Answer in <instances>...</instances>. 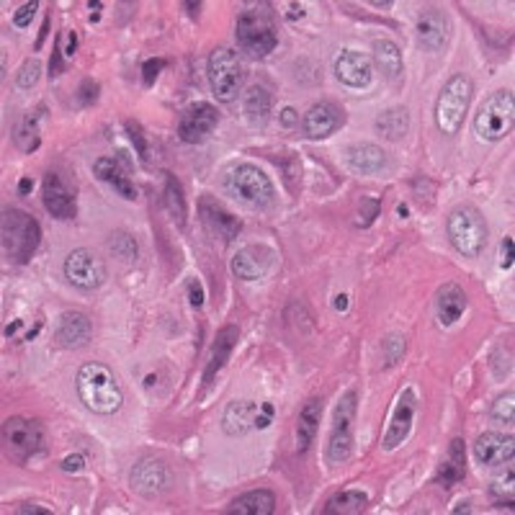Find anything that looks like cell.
Segmentation results:
<instances>
[{
  "label": "cell",
  "mask_w": 515,
  "mask_h": 515,
  "mask_svg": "<svg viewBox=\"0 0 515 515\" xmlns=\"http://www.w3.org/2000/svg\"><path fill=\"white\" fill-rule=\"evenodd\" d=\"M166 206L167 212L173 215V219L178 222V227L186 224V215H188V206H186V196H183L181 183L176 176L166 173Z\"/></svg>",
  "instance_id": "cell-35"
},
{
  "label": "cell",
  "mask_w": 515,
  "mask_h": 515,
  "mask_svg": "<svg viewBox=\"0 0 515 515\" xmlns=\"http://www.w3.org/2000/svg\"><path fill=\"white\" fill-rule=\"evenodd\" d=\"M513 410H515V395L513 392H505L502 397H498L490 407V417L492 423H500V425H510L513 423Z\"/></svg>",
  "instance_id": "cell-37"
},
{
  "label": "cell",
  "mask_w": 515,
  "mask_h": 515,
  "mask_svg": "<svg viewBox=\"0 0 515 515\" xmlns=\"http://www.w3.org/2000/svg\"><path fill=\"white\" fill-rule=\"evenodd\" d=\"M62 60H65V52H62V36H57V42H54V52H52L50 75H60V72H62Z\"/></svg>",
  "instance_id": "cell-45"
},
{
  "label": "cell",
  "mask_w": 515,
  "mask_h": 515,
  "mask_svg": "<svg viewBox=\"0 0 515 515\" xmlns=\"http://www.w3.org/2000/svg\"><path fill=\"white\" fill-rule=\"evenodd\" d=\"M466 300L464 289L459 283H443L435 294V317H438V325L441 328H451L453 322H459L462 315L466 312Z\"/></svg>",
  "instance_id": "cell-24"
},
{
  "label": "cell",
  "mask_w": 515,
  "mask_h": 515,
  "mask_svg": "<svg viewBox=\"0 0 515 515\" xmlns=\"http://www.w3.org/2000/svg\"><path fill=\"white\" fill-rule=\"evenodd\" d=\"M515 121V96L513 91H495L487 96L474 117V132L482 142H500L505 139Z\"/></svg>",
  "instance_id": "cell-6"
},
{
  "label": "cell",
  "mask_w": 515,
  "mask_h": 515,
  "mask_svg": "<svg viewBox=\"0 0 515 515\" xmlns=\"http://www.w3.org/2000/svg\"><path fill=\"white\" fill-rule=\"evenodd\" d=\"M281 124L283 127H294V124H297V111H294V109H283Z\"/></svg>",
  "instance_id": "cell-52"
},
{
  "label": "cell",
  "mask_w": 515,
  "mask_h": 515,
  "mask_svg": "<svg viewBox=\"0 0 515 515\" xmlns=\"http://www.w3.org/2000/svg\"><path fill=\"white\" fill-rule=\"evenodd\" d=\"M417 413V395L413 386L402 389V395L397 397V405L392 410V420L386 425V433L382 438V449L384 451H395L399 449L407 435H410V428H413V420H415Z\"/></svg>",
  "instance_id": "cell-14"
},
{
  "label": "cell",
  "mask_w": 515,
  "mask_h": 515,
  "mask_svg": "<svg viewBox=\"0 0 515 515\" xmlns=\"http://www.w3.org/2000/svg\"><path fill=\"white\" fill-rule=\"evenodd\" d=\"M33 188V181H29V178H24V181L18 183V194H29Z\"/></svg>",
  "instance_id": "cell-53"
},
{
  "label": "cell",
  "mask_w": 515,
  "mask_h": 515,
  "mask_svg": "<svg viewBox=\"0 0 515 515\" xmlns=\"http://www.w3.org/2000/svg\"><path fill=\"white\" fill-rule=\"evenodd\" d=\"M81 93H83V103H91V100H96V96H99V85L93 83V81H85Z\"/></svg>",
  "instance_id": "cell-50"
},
{
  "label": "cell",
  "mask_w": 515,
  "mask_h": 515,
  "mask_svg": "<svg viewBox=\"0 0 515 515\" xmlns=\"http://www.w3.org/2000/svg\"><path fill=\"white\" fill-rule=\"evenodd\" d=\"M374 60H377V65L382 67L386 78H397L402 72V52L389 39H377L374 42Z\"/></svg>",
  "instance_id": "cell-34"
},
{
  "label": "cell",
  "mask_w": 515,
  "mask_h": 515,
  "mask_svg": "<svg viewBox=\"0 0 515 515\" xmlns=\"http://www.w3.org/2000/svg\"><path fill=\"white\" fill-rule=\"evenodd\" d=\"M335 75L348 88H366L374 78V62H371V57H366L361 52L346 50L340 52V57L335 60Z\"/></svg>",
  "instance_id": "cell-19"
},
{
  "label": "cell",
  "mask_w": 515,
  "mask_h": 515,
  "mask_svg": "<svg viewBox=\"0 0 515 515\" xmlns=\"http://www.w3.org/2000/svg\"><path fill=\"white\" fill-rule=\"evenodd\" d=\"M127 129H129V137H132V142L137 145V152H139V157L148 163V142H145V137H142V129H139V124H134V121H127Z\"/></svg>",
  "instance_id": "cell-44"
},
{
  "label": "cell",
  "mask_w": 515,
  "mask_h": 515,
  "mask_svg": "<svg viewBox=\"0 0 515 515\" xmlns=\"http://www.w3.org/2000/svg\"><path fill=\"white\" fill-rule=\"evenodd\" d=\"M243 109H245V117L253 124H266L268 119H271V109H273L271 93H268L263 85H253L248 93H245Z\"/></svg>",
  "instance_id": "cell-31"
},
{
  "label": "cell",
  "mask_w": 515,
  "mask_h": 515,
  "mask_svg": "<svg viewBox=\"0 0 515 515\" xmlns=\"http://www.w3.org/2000/svg\"><path fill=\"white\" fill-rule=\"evenodd\" d=\"M276 510V495L271 490H253L233 500L227 508L230 515H271Z\"/></svg>",
  "instance_id": "cell-29"
},
{
  "label": "cell",
  "mask_w": 515,
  "mask_h": 515,
  "mask_svg": "<svg viewBox=\"0 0 515 515\" xmlns=\"http://www.w3.org/2000/svg\"><path fill=\"white\" fill-rule=\"evenodd\" d=\"M109 248L114 250V255L121 261H134L137 258V240L127 233H114L109 240Z\"/></svg>",
  "instance_id": "cell-39"
},
{
  "label": "cell",
  "mask_w": 515,
  "mask_h": 515,
  "mask_svg": "<svg viewBox=\"0 0 515 515\" xmlns=\"http://www.w3.org/2000/svg\"><path fill=\"white\" fill-rule=\"evenodd\" d=\"M356 407H358V395L350 389L338 402L333 415V428H330V443H328V462L330 464H343L350 459L353 451V423H356Z\"/></svg>",
  "instance_id": "cell-10"
},
{
  "label": "cell",
  "mask_w": 515,
  "mask_h": 515,
  "mask_svg": "<svg viewBox=\"0 0 515 515\" xmlns=\"http://www.w3.org/2000/svg\"><path fill=\"white\" fill-rule=\"evenodd\" d=\"M199 215L201 222L209 227V233L222 237L224 243L234 240V237L240 234V230H243L240 219H237L224 204H219V201L212 199V196H204V199L199 201Z\"/></svg>",
  "instance_id": "cell-17"
},
{
  "label": "cell",
  "mask_w": 515,
  "mask_h": 515,
  "mask_svg": "<svg viewBox=\"0 0 515 515\" xmlns=\"http://www.w3.org/2000/svg\"><path fill=\"white\" fill-rule=\"evenodd\" d=\"M245 83V65L240 54L230 47H216L209 54V85L216 100L233 103Z\"/></svg>",
  "instance_id": "cell-7"
},
{
  "label": "cell",
  "mask_w": 515,
  "mask_h": 515,
  "mask_svg": "<svg viewBox=\"0 0 515 515\" xmlns=\"http://www.w3.org/2000/svg\"><path fill=\"white\" fill-rule=\"evenodd\" d=\"M93 333V325L83 312H62L57 319V328H54V340L57 346L62 348H83L85 343L91 340Z\"/></svg>",
  "instance_id": "cell-22"
},
{
  "label": "cell",
  "mask_w": 515,
  "mask_h": 515,
  "mask_svg": "<svg viewBox=\"0 0 515 515\" xmlns=\"http://www.w3.org/2000/svg\"><path fill=\"white\" fill-rule=\"evenodd\" d=\"M44 449V428L32 417H8L3 423V451L16 464H26Z\"/></svg>",
  "instance_id": "cell-8"
},
{
  "label": "cell",
  "mask_w": 515,
  "mask_h": 515,
  "mask_svg": "<svg viewBox=\"0 0 515 515\" xmlns=\"http://www.w3.org/2000/svg\"><path fill=\"white\" fill-rule=\"evenodd\" d=\"M513 477H515L513 466H508V472H505V474H500L498 480L490 484V498H492V502L500 505V508H502V505H505V508H510V505H513V495H515Z\"/></svg>",
  "instance_id": "cell-36"
},
{
  "label": "cell",
  "mask_w": 515,
  "mask_h": 515,
  "mask_svg": "<svg viewBox=\"0 0 515 515\" xmlns=\"http://www.w3.org/2000/svg\"><path fill=\"white\" fill-rule=\"evenodd\" d=\"M42 199H44V209L50 212L54 219H75L78 215V204L72 191L67 188V183L57 176V173H47L44 183H42Z\"/></svg>",
  "instance_id": "cell-16"
},
{
  "label": "cell",
  "mask_w": 515,
  "mask_h": 515,
  "mask_svg": "<svg viewBox=\"0 0 515 515\" xmlns=\"http://www.w3.org/2000/svg\"><path fill=\"white\" fill-rule=\"evenodd\" d=\"M75 386H78V397L85 405V410H91L96 415H117L124 405V392L119 386L114 371L99 361L81 366Z\"/></svg>",
  "instance_id": "cell-1"
},
{
  "label": "cell",
  "mask_w": 515,
  "mask_h": 515,
  "mask_svg": "<svg viewBox=\"0 0 515 515\" xmlns=\"http://www.w3.org/2000/svg\"><path fill=\"white\" fill-rule=\"evenodd\" d=\"M93 173H96L99 181H103L106 186H111L121 199L127 201L137 199V186H134L132 178L127 176V170L121 167V163H119L117 157H99V160L93 163Z\"/></svg>",
  "instance_id": "cell-25"
},
{
  "label": "cell",
  "mask_w": 515,
  "mask_h": 515,
  "mask_svg": "<svg viewBox=\"0 0 515 515\" xmlns=\"http://www.w3.org/2000/svg\"><path fill=\"white\" fill-rule=\"evenodd\" d=\"M0 243L5 261L24 266L32 261V255L42 243V227L32 215L21 209H3L0 219Z\"/></svg>",
  "instance_id": "cell-2"
},
{
  "label": "cell",
  "mask_w": 515,
  "mask_h": 515,
  "mask_svg": "<svg viewBox=\"0 0 515 515\" xmlns=\"http://www.w3.org/2000/svg\"><path fill=\"white\" fill-rule=\"evenodd\" d=\"M417 36L420 44L428 52L443 50V44L449 42V18L441 14L438 8H425L417 18Z\"/></svg>",
  "instance_id": "cell-23"
},
{
  "label": "cell",
  "mask_w": 515,
  "mask_h": 515,
  "mask_svg": "<svg viewBox=\"0 0 515 515\" xmlns=\"http://www.w3.org/2000/svg\"><path fill=\"white\" fill-rule=\"evenodd\" d=\"M39 72H42V65H39V60H26L21 70H18L16 75V83L18 88H33L36 81H39Z\"/></svg>",
  "instance_id": "cell-40"
},
{
  "label": "cell",
  "mask_w": 515,
  "mask_h": 515,
  "mask_svg": "<svg viewBox=\"0 0 515 515\" xmlns=\"http://www.w3.org/2000/svg\"><path fill=\"white\" fill-rule=\"evenodd\" d=\"M129 482H132L134 492H139L142 498H157L160 492H166L167 484H170V472L157 459H142L132 469Z\"/></svg>",
  "instance_id": "cell-15"
},
{
  "label": "cell",
  "mask_w": 515,
  "mask_h": 515,
  "mask_svg": "<svg viewBox=\"0 0 515 515\" xmlns=\"http://www.w3.org/2000/svg\"><path fill=\"white\" fill-rule=\"evenodd\" d=\"M219 124V111L206 100L191 103L181 114L178 121V137L186 145H199L204 139H209V134L215 132Z\"/></svg>",
  "instance_id": "cell-13"
},
{
  "label": "cell",
  "mask_w": 515,
  "mask_h": 515,
  "mask_svg": "<svg viewBox=\"0 0 515 515\" xmlns=\"http://www.w3.org/2000/svg\"><path fill=\"white\" fill-rule=\"evenodd\" d=\"M224 183L237 199H243L250 206H268L276 199L273 181L253 163H240V166L230 167L224 176Z\"/></svg>",
  "instance_id": "cell-9"
},
{
  "label": "cell",
  "mask_w": 515,
  "mask_h": 515,
  "mask_svg": "<svg viewBox=\"0 0 515 515\" xmlns=\"http://www.w3.org/2000/svg\"><path fill=\"white\" fill-rule=\"evenodd\" d=\"M24 137L29 139V145H26V152H32L33 148L39 145V114H26V117L21 119V124H18V129H16L18 145L24 142Z\"/></svg>",
  "instance_id": "cell-38"
},
{
  "label": "cell",
  "mask_w": 515,
  "mask_h": 515,
  "mask_svg": "<svg viewBox=\"0 0 515 515\" xmlns=\"http://www.w3.org/2000/svg\"><path fill=\"white\" fill-rule=\"evenodd\" d=\"M515 453L513 435L505 433H482L474 441V456L482 466H500L510 464Z\"/></svg>",
  "instance_id": "cell-20"
},
{
  "label": "cell",
  "mask_w": 515,
  "mask_h": 515,
  "mask_svg": "<svg viewBox=\"0 0 515 515\" xmlns=\"http://www.w3.org/2000/svg\"><path fill=\"white\" fill-rule=\"evenodd\" d=\"M273 405L271 402H253V399H237L230 402L224 415H222V428L227 435H245L253 428H268L273 423Z\"/></svg>",
  "instance_id": "cell-11"
},
{
  "label": "cell",
  "mask_w": 515,
  "mask_h": 515,
  "mask_svg": "<svg viewBox=\"0 0 515 515\" xmlns=\"http://www.w3.org/2000/svg\"><path fill=\"white\" fill-rule=\"evenodd\" d=\"M472 93H474V85L466 75H453L449 83L441 88L438 100H435V124L441 134L453 137L462 132L469 103H472Z\"/></svg>",
  "instance_id": "cell-5"
},
{
  "label": "cell",
  "mask_w": 515,
  "mask_h": 515,
  "mask_svg": "<svg viewBox=\"0 0 515 515\" xmlns=\"http://www.w3.org/2000/svg\"><path fill=\"white\" fill-rule=\"evenodd\" d=\"M188 294H191V304H194V307H201V304H204V289H201L199 281L188 283Z\"/></svg>",
  "instance_id": "cell-49"
},
{
  "label": "cell",
  "mask_w": 515,
  "mask_h": 515,
  "mask_svg": "<svg viewBox=\"0 0 515 515\" xmlns=\"http://www.w3.org/2000/svg\"><path fill=\"white\" fill-rule=\"evenodd\" d=\"M234 39L237 47L248 52L250 57H268L279 44V32L271 8L268 5L245 8L234 24Z\"/></svg>",
  "instance_id": "cell-3"
},
{
  "label": "cell",
  "mask_w": 515,
  "mask_h": 515,
  "mask_svg": "<svg viewBox=\"0 0 515 515\" xmlns=\"http://www.w3.org/2000/svg\"><path fill=\"white\" fill-rule=\"evenodd\" d=\"M346 307H348V297H346V294H340V297L335 300V310H340V312H346Z\"/></svg>",
  "instance_id": "cell-54"
},
{
  "label": "cell",
  "mask_w": 515,
  "mask_h": 515,
  "mask_svg": "<svg viewBox=\"0 0 515 515\" xmlns=\"http://www.w3.org/2000/svg\"><path fill=\"white\" fill-rule=\"evenodd\" d=\"M405 353V338H399V335H389L386 340H384V358H386V364H397L399 356Z\"/></svg>",
  "instance_id": "cell-41"
},
{
  "label": "cell",
  "mask_w": 515,
  "mask_h": 515,
  "mask_svg": "<svg viewBox=\"0 0 515 515\" xmlns=\"http://www.w3.org/2000/svg\"><path fill=\"white\" fill-rule=\"evenodd\" d=\"M237 340H240V330H237L234 325H224V328L216 333L215 348H212V361L204 368V384H206V386L215 382L216 374L227 366L234 346H237Z\"/></svg>",
  "instance_id": "cell-27"
},
{
  "label": "cell",
  "mask_w": 515,
  "mask_h": 515,
  "mask_svg": "<svg viewBox=\"0 0 515 515\" xmlns=\"http://www.w3.org/2000/svg\"><path fill=\"white\" fill-rule=\"evenodd\" d=\"M65 279L81 291H96L106 281V263L93 250H72L65 258Z\"/></svg>",
  "instance_id": "cell-12"
},
{
  "label": "cell",
  "mask_w": 515,
  "mask_h": 515,
  "mask_svg": "<svg viewBox=\"0 0 515 515\" xmlns=\"http://www.w3.org/2000/svg\"><path fill=\"white\" fill-rule=\"evenodd\" d=\"M348 163L358 173H379L386 166V152L377 145H353L348 148Z\"/></svg>",
  "instance_id": "cell-30"
},
{
  "label": "cell",
  "mask_w": 515,
  "mask_h": 515,
  "mask_svg": "<svg viewBox=\"0 0 515 515\" xmlns=\"http://www.w3.org/2000/svg\"><path fill=\"white\" fill-rule=\"evenodd\" d=\"M466 477V449L462 438H453L446 451V459L441 462L438 472H435V484L451 490L453 484H459Z\"/></svg>",
  "instance_id": "cell-26"
},
{
  "label": "cell",
  "mask_w": 515,
  "mask_h": 515,
  "mask_svg": "<svg viewBox=\"0 0 515 515\" xmlns=\"http://www.w3.org/2000/svg\"><path fill=\"white\" fill-rule=\"evenodd\" d=\"M377 129H379V134H384L386 139L397 142V139H402V137L407 134V129H410V111H407V109H399V106L386 109V111L379 114V119H377Z\"/></svg>",
  "instance_id": "cell-33"
},
{
  "label": "cell",
  "mask_w": 515,
  "mask_h": 515,
  "mask_svg": "<svg viewBox=\"0 0 515 515\" xmlns=\"http://www.w3.org/2000/svg\"><path fill=\"white\" fill-rule=\"evenodd\" d=\"M62 469H65V472H72V474H75V472H83V469H85V459H83V456H81V453H72V456H65V459H62Z\"/></svg>",
  "instance_id": "cell-48"
},
{
  "label": "cell",
  "mask_w": 515,
  "mask_h": 515,
  "mask_svg": "<svg viewBox=\"0 0 515 515\" xmlns=\"http://www.w3.org/2000/svg\"><path fill=\"white\" fill-rule=\"evenodd\" d=\"M446 234L451 245L459 250L464 258H480L487 245V222L480 209L474 206H456L446 219Z\"/></svg>",
  "instance_id": "cell-4"
},
{
  "label": "cell",
  "mask_w": 515,
  "mask_h": 515,
  "mask_svg": "<svg viewBox=\"0 0 515 515\" xmlns=\"http://www.w3.org/2000/svg\"><path fill=\"white\" fill-rule=\"evenodd\" d=\"M366 505H368V495H366V492H361V490H343V492H338L335 498L328 500L325 513L356 515V513H364Z\"/></svg>",
  "instance_id": "cell-32"
},
{
  "label": "cell",
  "mask_w": 515,
  "mask_h": 515,
  "mask_svg": "<svg viewBox=\"0 0 515 515\" xmlns=\"http://www.w3.org/2000/svg\"><path fill=\"white\" fill-rule=\"evenodd\" d=\"M319 420H322V399H310L297 417V451L300 453L312 449L317 431H319Z\"/></svg>",
  "instance_id": "cell-28"
},
{
  "label": "cell",
  "mask_w": 515,
  "mask_h": 515,
  "mask_svg": "<svg viewBox=\"0 0 515 515\" xmlns=\"http://www.w3.org/2000/svg\"><path fill=\"white\" fill-rule=\"evenodd\" d=\"M379 209H382V206H379V201H377V199H364V201H361V212H358V224H361V227H368V224H371V222L377 219V215H379Z\"/></svg>",
  "instance_id": "cell-42"
},
{
  "label": "cell",
  "mask_w": 515,
  "mask_h": 515,
  "mask_svg": "<svg viewBox=\"0 0 515 515\" xmlns=\"http://www.w3.org/2000/svg\"><path fill=\"white\" fill-rule=\"evenodd\" d=\"M301 127H304V134L310 139H328L330 134L343 127V111L330 100H319L304 114Z\"/></svg>",
  "instance_id": "cell-18"
},
{
  "label": "cell",
  "mask_w": 515,
  "mask_h": 515,
  "mask_svg": "<svg viewBox=\"0 0 515 515\" xmlns=\"http://www.w3.org/2000/svg\"><path fill=\"white\" fill-rule=\"evenodd\" d=\"M18 513H21V515H29V513H33V515H50V510H47V508H39V505H21V508H18Z\"/></svg>",
  "instance_id": "cell-51"
},
{
  "label": "cell",
  "mask_w": 515,
  "mask_h": 515,
  "mask_svg": "<svg viewBox=\"0 0 515 515\" xmlns=\"http://www.w3.org/2000/svg\"><path fill=\"white\" fill-rule=\"evenodd\" d=\"M186 8H188V14H191V16H196V14H199V3H196V5H194V3H186Z\"/></svg>",
  "instance_id": "cell-55"
},
{
  "label": "cell",
  "mask_w": 515,
  "mask_h": 515,
  "mask_svg": "<svg viewBox=\"0 0 515 515\" xmlns=\"http://www.w3.org/2000/svg\"><path fill=\"white\" fill-rule=\"evenodd\" d=\"M500 268H505V271L513 268V237H505L500 245Z\"/></svg>",
  "instance_id": "cell-46"
},
{
  "label": "cell",
  "mask_w": 515,
  "mask_h": 515,
  "mask_svg": "<svg viewBox=\"0 0 515 515\" xmlns=\"http://www.w3.org/2000/svg\"><path fill=\"white\" fill-rule=\"evenodd\" d=\"M166 67L163 60H148L145 65H142V72H145V85H152L155 83V78L160 75V70Z\"/></svg>",
  "instance_id": "cell-47"
},
{
  "label": "cell",
  "mask_w": 515,
  "mask_h": 515,
  "mask_svg": "<svg viewBox=\"0 0 515 515\" xmlns=\"http://www.w3.org/2000/svg\"><path fill=\"white\" fill-rule=\"evenodd\" d=\"M36 8H39V3H24L16 14H14V26H18V29H26V26L32 24Z\"/></svg>",
  "instance_id": "cell-43"
},
{
  "label": "cell",
  "mask_w": 515,
  "mask_h": 515,
  "mask_svg": "<svg viewBox=\"0 0 515 515\" xmlns=\"http://www.w3.org/2000/svg\"><path fill=\"white\" fill-rule=\"evenodd\" d=\"M273 263V253L263 245H248L237 250L233 258V273L243 281H258L263 279Z\"/></svg>",
  "instance_id": "cell-21"
}]
</instances>
